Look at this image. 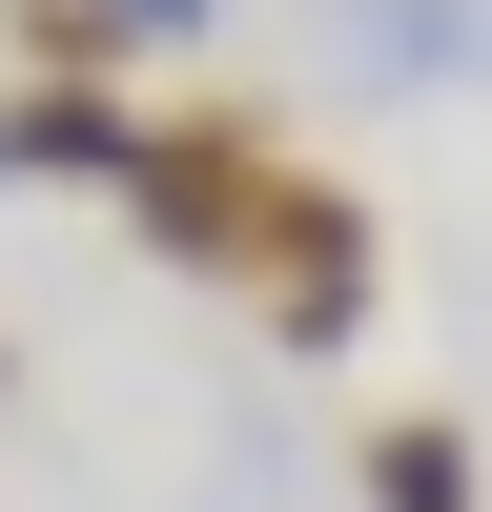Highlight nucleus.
Here are the masks:
<instances>
[{"label":"nucleus","instance_id":"1","mask_svg":"<svg viewBox=\"0 0 492 512\" xmlns=\"http://www.w3.org/2000/svg\"><path fill=\"white\" fill-rule=\"evenodd\" d=\"M123 205H144L164 267H226L246 287V246H267V205H287V144H267V123H144Z\"/></svg>","mask_w":492,"mask_h":512},{"label":"nucleus","instance_id":"2","mask_svg":"<svg viewBox=\"0 0 492 512\" xmlns=\"http://www.w3.org/2000/svg\"><path fill=\"white\" fill-rule=\"evenodd\" d=\"M246 308H267L287 349H349V328H369V205L287 164V205H267V246H246Z\"/></svg>","mask_w":492,"mask_h":512},{"label":"nucleus","instance_id":"3","mask_svg":"<svg viewBox=\"0 0 492 512\" xmlns=\"http://www.w3.org/2000/svg\"><path fill=\"white\" fill-rule=\"evenodd\" d=\"M123 185V164H144V103H103V82H21V103H0V185Z\"/></svg>","mask_w":492,"mask_h":512},{"label":"nucleus","instance_id":"4","mask_svg":"<svg viewBox=\"0 0 492 512\" xmlns=\"http://www.w3.org/2000/svg\"><path fill=\"white\" fill-rule=\"evenodd\" d=\"M369 512H492V451L451 431V410H390V431H369Z\"/></svg>","mask_w":492,"mask_h":512},{"label":"nucleus","instance_id":"5","mask_svg":"<svg viewBox=\"0 0 492 512\" xmlns=\"http://www.w3.org/2000/svg\"><path fill=\"white\" fill-rule=\"evenodd\" d=\"M369 62H390V82H451V62H492V0H369Z\"/></svg>","mask_w":492,"mask_h":512}]
</instances>
